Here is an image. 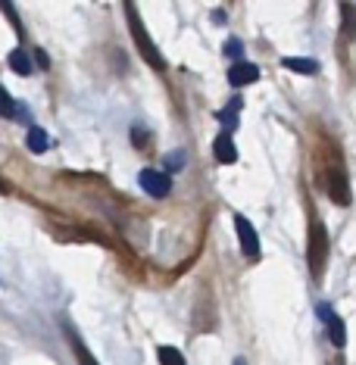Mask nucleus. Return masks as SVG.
Listing matches in <instances>:
<instances>
[{"label":"nucleus","mask_w":356,"mask_h":365,"mask_svg":"<svg viewBox=\"0 0 356 365\" xmlns=\"http://www.w3.org/2000/svg\"><path fill=\"white\" fill-rule=\"evenodd\" d=\"M138 181L151 197H166L172 190V178L166 175V172H156V169H144Z\"/></svg>","instance_id":"4"},{"label":"nucleus","mask_w":356,"mask_h":365,"mask_svg":"<svg viewBox=\"0 0 356 365\" xmlns=\"http://www.w3.org/2000/svg\"><path fill=\"white\" fill-rule=\"evenodd\" d=\"M319 315H322V319L328 322V337H331V344H335V346H344V344H347V334H344V322H341V319H335L328 306H319Z\"/></svg>","instance_id":"7"},{"label":"nucleus","mask_w":356,"mask_h":365,"mask_svg":"<svg viewBox=\"0 0 356 365\" xmlns=\"http://www.w3.org/2000/svg\"><path fill=\"white\" fill-rule=\"evenodd\" d=\"M281 66H285V69H291V72H300V76H316V72H319V63L310 60V56H285Z\"/></svg>","instance_id":"8"},{"label":"nucleus","mask_w":356,"mask_h":365,"mask_svg":"<svg viewBox=\"0 0 356 365\" xmlns=\"http://www.w3.org/2000/svg\"><path fill=\"white\" fill-rule=\"evenodd\" d=\"M256 78H260V69H256L253 63H247V60H238L228 69V81H231V85H238V88H241V85H253Z\"/></svg>","instance_id":"5"},{"label":"nucleus","mask_w":356,"mask_h":365,"mask_svg":"<svg viewBox=\"0 0 356 365\" xmlns=\"http://www.w3.org/2000/svg\"><path fill=\"white\" fill-rule=\"evenodd\" d=\"M213 150H216V160H219V163H225V165L238 163V150H235V144H231V131H225V128L219 131V138H216V144H213Z\"/></svg>","instance_id":"6"},{"label":"nucleus","mask_w":356,"mask_h":365,"mask_svg":"<svg viewBox=\"0 0 356 365\" xmlns=\"http://www.w3.org/2000/svg\"><path fill=\"white\" fill-rule=\"evenodd\" d=\"M235 228H238V240H241L244 256L256 259V256H260V237H256V228L244 219V215H235Z\"/></svg>","instance_id":"3"},{"label":"nucleus","mask_w":356,"mask_h":365,"mask_svg":"<svg viewBox=\"0 0 356 365\" xmlns=\"http://www.w3.org/2000/svg\"><path fill=\"white\" fill-rule=\"evenodd\" d=\"M29 150L31 153H44L47 147H51V138H47V131L44 128H29Z\"/></svg>","instance_id":"10"},{"label":"nucleus","mask_w":356,"mask_h":365,"mask_svg":"<svg viewBox=\"0 0 356 365\" xmlns=\"http://www.w3.org/2000/svg\"><path fill=\"white\" fill-rule=\"evenodd\" d=\"M238 110H241V101H231L225 110L219 113V122H222V128H225V131H231L238 125Z\"/></svg>","instance_id":"12"},{"label":"nucleus","mask_w":356,"mask_h":365,"mask_svg":"<svg viewBox=\"0 0 356 365\" xmlns=\"http://www.w3.org/2000/svg\"><path fill=\"white\" fill-rule=\"evenodd\" d=\"M0 6H4L6 19H10V22H13V29H16V31H19V35H22V22H19V16H16V10H13V4H10V0H0Z\"/></svg>","instance_id":"16"},{"label":"nucleus","mask_w":356,"mask_h":365,"mask_svg":"<svg viewBox=\"0 0 356 365\" xmlns=\"http://www.w3.org/2000/svg\"><path fill=\"white\" fill-rule=\"evenodd\" d=\"M166 165H169V172H178L181 165H185V153H181V150H172L169 156H166Z\"/></svg>","instance_id":"17"},{"label":"nucleus","mask_w":356,"mask_h":365,"mask_svg":"<svg viewBox=\"0 0 356 365\" xmlns=\"http://www.w3.org/2000/svg\"><path fill=\"white\" fill-rule=\"evenodd\" d=\"M10 69L16 72V76H29V72H31L29 53H26V51H13V53H10Z\"/></svg>","instance_id":"11"},{"label":"nucleus","mask_w":356,"mask_h":365,"mask_svg":"<svg viewBox=\"0 0 356 365\" xmlns=\"http://www.w3.org/2000/svg\"><path fill=\"white\" fill-rule=\"evenodd\" d=\"M331 185H328V194H331V200L335 203H350V190H347V181H344V175H335L331 172Z\"/></svg>","instance_id":"9"},{"label":"nucleus","mask_w":356,"mask_h":365,"mask_svg":"<svg viewBox=\"0 0 356 365\" xmlns=\"http://www.w3.org/2000/svg\"><path fill=\"white\" fill-rule=\"evenodd\" d=\"M344 35L356 38V6L350 4H344Z\"/></svg>","instance_id":"14"},{"label":"nucleus","mask_w":356,"mask_h":365,"mask_svg":"<svg viewBox=\"0 0 356 365\" xmlns=\"http://www.w3.org/2000/svg\"><path fill=\"white\" fill-rule=\"evenodd\" d=\"M156 359H160V365H185V359H181V353L176 346H160V350H156Z\"/></svg>","instance_id":"13"},{"label":"nucleus","mask_w":356,"mask_h":365,"mask_svg":"<svg viewBox=\"0 0 356 365\" xmlns=\"http://www.w3.org/2000/svg\"><path fill=\"white\" fill-rule=\"evenodd\" d=\"M35 60H38L41 69H51V60H47V53H44V51H35Z\"/></svg>","instance_id":"19"},{"label":"nucleus","mask_w":356,"mask_h":365,"mask_svg":"<svg viewBox=\"0 0 356 365\" xmlns=\"http://www.w3.org/2000/svg\"><path fill=\"white\" fill-rule=\"evenodd\" d=\"M325 259H328V235L316 222V225H310V247H306V262H310L312 275H322Z\"/></svg>","instance_id":"2"},{"label":"nucleus","mask_w":356,"mask_h":365,"mask_svg":"<svg viewBox=\"0 0 356 365\" xmlns=\"http://www.w3.org/2000/svg\"><path fill=\"white\" fill-rule=\"evenodd\" d=\"M225 53H228V56H241V53H244V44H241V41L231 38L228 44H225Z\"/></svg>","instance_id":"18"},{"label":"nucleus","mask_w":356,"mask_h":365,"mask_svg":"<svg viewBox=\"0 0 356 365\" xmlns=\"http://www.w3.org/2000/svg\"><path fill=\"white\" fill-rule=\"evenodd\" d=\"M126 19H128L131 38H135V44H138L141 56H144V60L151 63L153 69H163V66H166V60H163V53L156 51V44L151 41V35H147L144 22H141V16H138V10H135V0H126Z\"/></svg>","instance_id":"1"},{"label":"nucleus","mask_w":356,"mask_h":365,"mask_svg":"<svg viewBox=\"0 0 356 365\" xmlns=\"http://www.w3.org/2000/svg\"><path fill=\"white\" fill-rule=\"evenodd\" d=\"M13 113H16V101L6 94V88L0 85V115H4V119H13Z\"/></svg>","instance_id":"15"}]
</instances>
